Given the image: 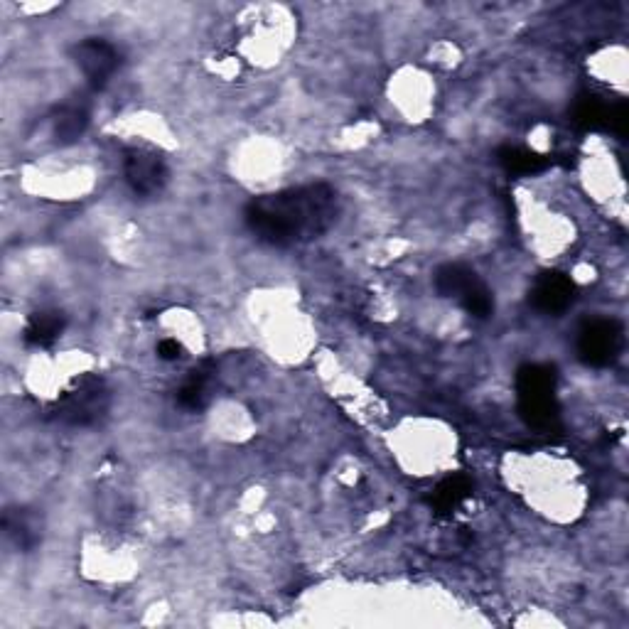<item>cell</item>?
I'll use <instances>...</instances> for the list:
<instances>
[{
    "label": "cell",
    "instance_id": "17",
    "mask_svg": "<svg viewBox=\"0 0 629 629\" xmlns=\"http://www.w3.org/2000/svg\"><path fill=\"white\" fill-rule=\"evenodd\" d=\"M182 354V347L177 344V340H163L158 344V357L163 359V362H175V359H180Z\"/></svg>",
    "mask_w": 629,
    "mask_h": 629
},
{
    "label": "cell",
    "instance_id": "16",
    "mask_svg": "<svg viewBox=\"0 0 629 629\" xmlns=\"http://www.w3.org/2000/svg\"><path fill=\"white\" fill-rule=\"evenodd\" d=\"M627 121H629L627 106H625V104H617L615 109L607 111V121H605V126H610L612 131L617 133V136H625V131H627Z\"/></svg>",
    "mask_w": 629,
    "mask_h": 629
},
{
    "label": "cell",
    "instance_id": "6",
    "mask_svg": "<svg viewBox=\"0 0 629 629\" xmlns=\"http://www.w3.org/2000/svg\"><path fill=\"white\" fill-rule=\"evenodd\" d=\"M74 62L82 69L86 82L94 86V89H104L109 84V79L116 74L121 57H118V50L111 42L91 37V40L79 42L74 47Z\"/></svg>",
    "mask_w": 629,
    "mask_h": 629
},
{
    "label": "cell",
    "instance_id": "10",
    "mask_svg": "<svg viewBox=\"0 0 629 629\" xmlns=\"http://www.w3.org/2000/svg\"><path fill=\"white\" fill-rule=\"evenodd\" d=\"M470 494H472V482L467 480V477L455 475L440 482V485L433 489L428 502H430V509H433L438 516H450L462 502H465L467 497H470Z\"/></svg>",
    "mask_w": 629,
    "mask_h": 629
},
{
    "label": "cell",
    "instance_id": "14",
    "mask_svg": "<svg viewBox=\"0 0 629 629\" xmlns=\"http://www.w3.org/2000/svg\"><path fill=\"white\" fill-rule=\"evenodd\" d=\"M5 534L15 541L20 548H32L37 544V534H35V521H30L25 512L20 514H5Z\"/></svg>",
    "mask_w": 629,
    "mask_h": 629
},
{
    "label": "cell",
    "instance_id": "1",
    "mask_svg": "<svg viewBox=\"0 0 629 629\" xmlns=\"http://www.w3.org/2000/svg\"><path fill=\"white\" fill-rule=\"evenodd\" d=\"M337 219V195L327 185H305L256 197L246 207V227L258 241L295 246L325 234Z\"/></svg>",
    "mask_w": 629,
    "mask_h": 629
},
{
    "label": "cell",
    "instance_id": "8",
    "mask_svg": "<svg viewBox=\"0 0 629 629\" xmlns=\"http://www.w3.org/2000/svg\"><path fill=\"white\" fill-rule=\"evenodd\" d=\"M480 286V276L472 268L460 266V263H450V266L438 268V273H435V290L443 298H455L458 303H462L472 290Z\"/></svg>",
    "mask_w": 629,
    "mask_h": 629
},
{
    "label": "cell",
    "instance_id": "7",
    "mask_svg": "<svg viewBox=\"0 0 629 629\" xmlns=\"http://www.w3.org/2000/svg\"><path fill=\"white\" fill-rule=\"evenodd\" d=\"M575 300V286L568 276L558 271H548L539 276V281L531 288V305L539 313L561 315L566 313Z\"/></svg>",
    "mask_w": 629,
    "mask_h": 629
},
{
    "label": "cell",
    "instance_id": "15",
    "mask_svg": "<svg viewBox=\"0 0 629 629\" xmlns=\"http://www.w3.org/2000/svg\"><path fill=\"white\" fill-rule=\"evenodd\" d=\"M573 121L583 128L605 126L607 109L600 104L598 99H595V96H583V99H578V104H575Z\"/></svg>",
    "mask_w": 629,
    "mask_h": 629
},
{
    "label": "cell",
    "instance_id": "13",
    "mask_svg": "<svg viewBox=\"0 0 629 629\" xmlns=\"http://www.w3.org/2000/svg\"><path fill=\"white\" fill-rule=\"evenodd\" d=\"M499 165L512 175H536L546 168V158L539 153H531L524 148H502L497 153Z\"/></svg>",
    "mask_w": 629,
    "mask_h": 629
},
{
    "label": "cell",
    "instance_id": "4",
    "mask_svg": "<svg viewBox=\"0 0 629 629\" xmlns=\"http://www.w3.org/2000/svg\"><path fill=\"white\" fill-rule=\"evenodd\" d=\"M625 344V332L617 320H593L580 330L578 357L588 367H607L615 362Z\"/></svg>",
    "mask_w": 629,
    "mask_h": 629
},
{
    "label": "cell",
    "instance_id": "2",
    "mask_svg": "<svg viewBox=\"0 0 629 629\" xmlns=\"http://www.w3.org/2000/svg\"><path fill=\"white\" fill-rule=\"evenodd\" d=\"M521 418L534 430L551 433L558 428L556 372L546 364H524L516 372Z\"/></svg>",
    "mask_w": 629,
    "mask_h": 629
},
{
    "label": "cell",
    "instance_id": "12",
    "mask_svg": "<svg viewBox=\"0 0 629 629\" xmlns=\"http://www.w3.org/2000/svg\"><path fill=\"white\" fill-rule=\"evenodd\" d=\"M209 384H212V372L207 367L195 369L190 379L185 381L180 391H177V403L190 411H202L209 401Z\"/></svg>",
    "mask_w": 629,
    "mask_h": 629
},
{
    "label": "cell",
    "instance_id": "5",
    "mask_svg": "<svg viewBox=\"0 0 629 629\" xmlns=\"http://www.w3.org/2000/svg\"><path fill=\"white\" fill-rule=\"evenodd\" d=\"M123 177L136 195H155L168 182V165L148 148H128L123 153Z\"/></svg>",
    "mask_w": 629,
    "mask_h": 629
},
{
    "label": "cell",
    "instance_id": "3",
    "mask_svg": "<svg viewBox=\"0 0 629 629\" xmlns=\"http://www.w3.org/2000/svg\"><path fill=\"white\" fill-rule=\"evenodd\" d=\"M106 408H109V391L104 381L86 376L57 401L52 416L64 426H91L104 416Z\"/></svg>",
    "mask_w": 629,
    "mask_h": 629
},
{
    "label": "cell",
    "instance_id": "11",
    "mask_svg": "<svg viewBox=\"0 0 629 629\" xmlns=\"http://www.w3.org/2000/svg\"><path fill=\"white\" fill-rule=\"evenodd\" d=\"M89 126V111L82 104H64L52 118V136L57 143H74Z\"/></svg>",
    "mask_w": 629,
    "mask_h": 629
},
{
    "label": "cell",
    "instance_id": "9",
    "mask_svg": "<svg viewBox=\"0 0 629 629\" xmlns=\"http://www.w3.org/2000/svg\"><path fill=\"white\" fill-rule=\"evenodd\" d=\"M64 327H67V317L62 313H57V310H42V313H35L30 317L23 340L30 347L47 349L62 337Z\"/></svg>",
    "mask_w": 629,
    "mask_h": 629
}]
</instances>
